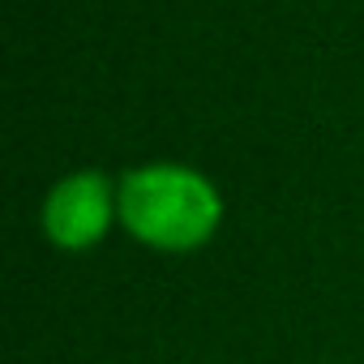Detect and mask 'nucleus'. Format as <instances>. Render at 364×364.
Listing matches in <instances>:
<instances>
[{"mask_svg": "<svg viewBox=\"0 0 364 364\" xmlns=\"http://www.w3.org/2000/svg\"><path fill=\"white\" fill-rule=\"evenodd\" d=\"M39 223L60 253L95 249L112 232V223H120V180H112L103 167L60 176L43 198Z\"/></svg>", "mask_w": 364, "mask_h": 364, "instance_id": "f03ea898", "label": "nucleus"}, {"mask_svg": "<svg viewBox=\"0 0 364 364\" xmlns=\"http://www.w3.org/2000/svg\"><path fill=\"white\" fill-rule=\"evenodd\" d=\"M120 228L154 253H198L223 228V193L189 163H141L120 176Z\"/></svg>", "mask_w": 364, "mask_h": 364, "instance_id": "f257e3e1", "label": "nucleus"}]
</instances>
